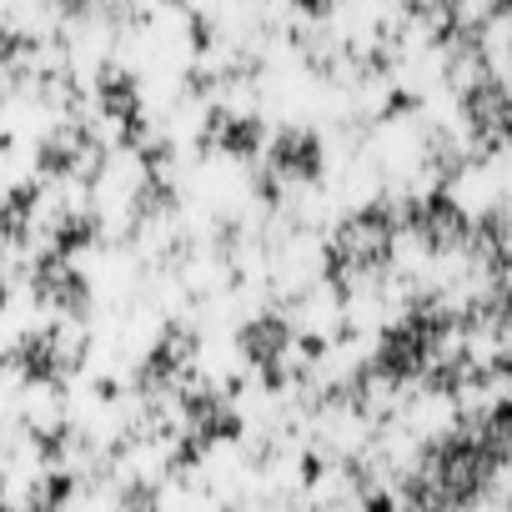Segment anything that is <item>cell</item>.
<instances>
[{
  "label": "cell",
  "instance_id": "cell-1",
  "mask_svg": "<svg viewBox=\"0 0 512 512\" xmlns=\"http://www.w3.org/2000/svg\"><path fill=\"white\" fill-rule=\"evenodd\" d=\"M272 166H277L282 176H312V171H317V141H312L307 131H287V136H277V146H272Z\"/></svg>",
  "mask_w": 512,
  "mask_h": 512
},
{
  "label": "cell",
  "instance_id": "cell-2",
  "mask_svg": "<svg viewBox=\"0 0 512 512\" xmlns=\"http://www.w3.org/2000/svg\"><path fill=\"white\" fill-rule=\"evenodd\" d=\"M307 11H327V6H337V0H302Z\"/></svg>",
  "mask_w": 512,
  "mask_h": 512
}]
</instances>
